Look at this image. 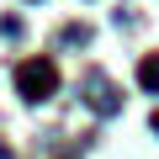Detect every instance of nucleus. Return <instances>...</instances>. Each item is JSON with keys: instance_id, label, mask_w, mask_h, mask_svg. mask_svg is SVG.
I'll use <instances>...</instances> for the list:
<instances>
[{"instance_id": "f257e3e1", "label": "nucleus", "mask_w": 159, "mask_h": 159, "mask_svg": "<svg viewBox=\"0 0 159 159\" xmlns=\"http://www.w3.org/2000/svg\"><path fill=\"white\" fill-rule=\"evenodd\" d=\"M16 80H21L27 101H43V96H48V85H53V64H48V58H32V64H21V69H16Z\"/></svg>"}, {"instance_id": "f03ea898", "label": "nucleus", "mask_w": 159, "mask_h": 159, "mask_svg": "<svg viewBox=\"0 0 159 159\" xmlns=\"http://www.w3.org/2000/svg\"><path fill=\"white\" fill-rule=\"evenodd\" d=\"M138 80L148 90H159V58H148V64H138Z\"/></svg>"}]
</instances>
